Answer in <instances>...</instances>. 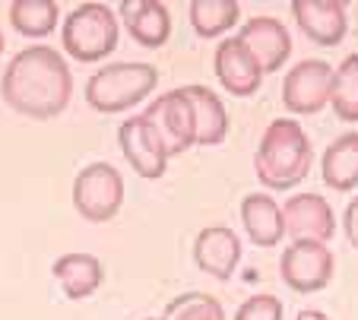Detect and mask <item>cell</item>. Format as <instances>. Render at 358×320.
<instances>
[{
  "mask_svg": "<svg viewBox=\"0 0 358 320\" xmlns=\"http://www.w3.org/2000/svg\"><path fill=\"white\" fill-rule=\"evenodd\" d=\"M0 96L13 111L35 121L64 115L73 99V73L67 57L51 45L22 48L3 70Z\"/></svg>",
  "mask_w": 358,
  "mask_h": 320,
  "instance_id": "6da1fadb",
  "label": "cell"
},
{
  "mask_svg": "<svg viewBox=\"0 0 358 320\" xmlns=\"http://www.w3.org/2000/svg\"><path fill=\"white\" fill-rule=\"evenodd\" d=\"M143 121L152 127V133L159 136L165 156L175 159L181 152H187L190 146H196V130H194V105H190L184 89H171L165 96L152 99L149 108L143 111Z\"/></svg>",
  "mask_w": 358,
  "mask_h": 320,
  "instance_id": "8992f818",
  "label": "cell"
},
{
  "mask_svg": "<svg viewBox=\"0 0 358 320\" xmlns=\"http://www.w3.org/2000/svg\"><path fill=\"white\" fill-rule=\"evenodd\" d=\"M159 86V70L143 61L108 64L86 82V102L99 115H121V111L140 105L152 89Z\"/></svg>",
  "mask_w": 358,
  "mask_h": 320,
  "instance_id": "3957f363",
  "label": "cell"
},
{
  "mask_svg": "<svg viewBox=\"0 0 358 320\" xmlns=\"http://www.w3.org/2000/svg\"><path fill=\"white\" fill-rule=\"evenodd\" d=\"M320 175L330 191L349 194L358 187V130L336 136L320 159Z\"/></svg>",
  "mask_w": 358,
  "mask_h": 320,
  "instance_id": "ac0fdd59",
  "label": "cell"
},
{
  "mask_svg": "<svg viewBox=\"0 0 358 320\" xmlns=\"http://www.w3.org/2000/svg\"><path fill=\"white\" fill-rule=\"evenodd\" d=\"M57 16H61V10L55 0H13L10 3V22L26 38L51 35L57 26Z\"/></svg>",
  "mask_w": 358,
  "mask_h": 320,
  "instance_id": "44dd1931",
  "label": "cell"
},
{
  "mask_svg": "<svg viewBox=\"0 0 358 320\" xmlns=\"http://www.w3.org/2000/svg\"><path fill=\"white\" fill-rule=\"evenodd\" d=\"M213 67H216V76H219V82H222V89L235 99H250L260 89V82H264V73H260L257 61L250 57V51L244 48L238 38L219 41Z\"/></svg>",
  "mask_w": 358,
  "mask_h": 320,
  "instance_id": "4fadbf2b",
  "label": "cell"
},
{
  "mask_svg": "<svg viewBox=\"0 0 358 320\" xmlns=\"http://www.w3.org/2000/svg\"><path fill=\"white\" fill-rule=\"evenodd\" d=\"M241 222L248 238L257 247H276L285 238L282 206L270 194H248L241 200Z\"/></svg>",
  "mask_w": 358,
  "mask_h": 320,
  "instance_id": "e0dca14e",
  "label": "cell"
},
{
  "mask_svg": "<svg viewBox=\"0 0 358 320\" xmlns=\"http://www.w3.org/2000/svg\"><path fill=\"white\" fill-rule=\"evenodd\" d=\"M314 162L311 140L304 127L292 117H276L260 136V146L254 152V175L270 191H292L301 184Z\"/></svg>",
  "mask_w": 358,
  "mask_h": 320,
  "instance_id": "7a4b0ae2",
  "label": "cell"
},
{
  "mask_svg": "<svg viewBox=\"0 0 358 320\" xmlns=\"http://www.w3.org/2000/svg\"><path fill=\"white\" fill-rule=\"evenodd\" d=\"M330 86L333 67L327 61H298L282 80V105L292 115H317L330 105Z\"/></svg>",
  "mask_w": 358,
  "mask_h": 320,
  "instance_id": "ba28073f",
  "label": "cell"
},
{
  "mask_svg": "<svg viewBox=\"0 0 358 320\" xmlns=\"http://www.w3.org/2000/svg\"><path fill=\"white\" fill-rule=\"evenodd\" d=\"M235 320H282V301L270 292L254 295L235 311Z\"/></svg>",
  "mask_w": 358,
  "mask_h": 320,
  "instance_id": "cb8c5ba5",
  "label": "cell"
},
{
  "mask_svg": "<svg viewBox=\"0 0 358 320\" xmlns=\"http://www.w3.org/2000/svg\"><path fill=\"white\" fill-rule=\"evenodd\" d=\"M117 10L127 35L143 48H162L171 38V13L162 0H124Z\"/></svg>",
  "mask_w": 358,
  "mask_h": 320,
  "instance_id": "9a60e30c",
  "label": "cell"
},
{
  "mask_svg": "<svg viewBox=\"0 0 358 320\" xmlns=\"http://www.w3.org/2000/svg\"><path fill=\"white\" fill-rule=\"evenodd\" d=\"M295 320H330V317H327L324 311H301Z\"/></svg>",
  "mask_w": 358,
  "mask_h": 320,
  "instance_id": "484cf974",
  "label": "cell"
},
{
  "mask_svg": "<svg viewBox=\"0 0 358 320\" xmlns=\"http://www.w3.org/2000/svg\"><path fill=\"white\" fill-rule=\"evenodd\" d=\"M0 54H3V32H0Z\"/></svg>",
  "mask_w": 358,
  "mask_h": 320,
  "instance_id": "4316f807",
  "label": "cell"
},
{
  "mask_svg": "<svg viewBox=\"0 0 358 320\" xmlns=\"http://www.w3.org/2000/svg\"><path fill=\"white\" fill-rule=\"evenodd\" d=\"M330 105H333L339 121L358 124V54H349L336 70H333Z\"/></svg>",
  "mask_w": 358,
  "mask_h": 320,
  "instance_id": "7402d4cb",
  "label": "cell"
},
{
  "mask_svg": "<svg viewBox=\"0 0 358 320\" xmlns=\"http://www.w3.org/2000/svg\"><path fill=\"white\" fill-rule=\"evenodd\" d=\"M61 38L73 61L95 64L117 48L121 22H117L115 10L108 3H80L64 22Z\"/></svg>",
  "mask_w": 358,
  "mask_h": 320,
  "instance_id": "277c9868",
  "label": "cell"
},
{
  "mask_svg": "<svg viewBox=\"0 0 358 320\" xmlns=\"http://www.w3.org/2000/svg\"><path fill=\"white\" fill-rule=\"evenodd\" d=\"M146 320H165V317H146Z\"/></svg>",
  "mask_w": 358,
  "mask_h": 320,
  "instance_id": "83f0119b",
  "label": "cell"
},
{
  "mask_svg": "<svg viewBox=\"0 0 358 320\" xmlns=\"http://www.w3.org/2000/svg\"><path fill=\"white\" fill-rule=\"evenodd\" d=\"M282 222H285V235L292 241L327 245L336 235L333 206L320 194H295V197H289L282 206Z\"/></svg>",
  "mask_w": 358,
  "mask_h": 320,
  "instance_id": "9c48e42d",
  "label": "cell"
},
{
  "mask_svg": "<svg viewBox=\"0 0 358 320\" xmlns=\"http://www.w3.org/2000/svg\"><path fill=\"white\" fill-rule=\"evenodd\" d=\"M235 38L250 51V57L257 61V67L264 76L279 73L292 54L289 29H285L279 20H273V16H254V20H248Z\"/></svg>",
  "mask_w": 358,
  "mask_h": 320,
  "instance_id": "30bf717a",
  "label": "cell"
},
{
  "mask_svg": "<svg viewBox=\"0 0 358 320\" xmlns=\"http://www.w3.org/2000/svg\"><path fill=\"white\" fill-rule=\"evenodd\" d=\"M55 279L70 301H83L99 292L101 279H105V266L95 254L73 251L55 260Z\"/></svg>",
  "mask_w": 358,
  "mask_h": 320,
  "instance_id": "2e32d148",
  "label": "cell"
},
{
  "mask_svg": "<svg viewBox=\"0 0 358 320\" xmlns=\"http://www.w3.org/2000/svg\"><path fill=\"white\" fill-rule=\"evenodd\" d=\"M194 260L206 276L229 279V276H235L238 263H241V241L229 225H210V228H203L196 235Z\"/></svg>",
  "mask_w": 358,
  "mask_h": 320,
  "instance_id": "5bb4252c",
  "label": "cell"
},
{
  "mask_svg": "<svg viewBox=\"0 0 358 320\" xmlns=\"http://www.w3.org/2000/svg\"><path fill=\"white\" fill-rule=\"evenodd\" d=\"M190 105H194V130L196 146H219L229 136V111L222 99L206 86H184Z\"/></svg>",
  "mask_w": 358,
  "mask_h": 320,
  "instance_id": "d6986e66",
  "label": "cell"
},
{
  "mask_svg": "<svg viewBox=\"0 0 358 320\" xmlns=\"http://www.w3.org/2000/svg\"><path fill=\"white\" fill-rule=\"evenodd\" d=\"M117 143H121V152L130 162V168H134L140 177L156 181V177L165 175V168H169V156H165L159 136L152 133V127L143 121V115L127 117V121L117 127Z\"/></svg>",
  "mask_w": 358,
  "mask_h": 320,
  "instance_id": "8fae6325",
  "label": "cell"
},
{
  "mask_svg": "<svg viewBox=\"0 0 358 320\" xmlns=\"http://www.w3.org/2000/svg\"><path fill=\"white\" fill-rule=\"evenodd\" d=\"M165 320H225V307L206 292H184L169 301Z\"/></svg>",
  "mask_w": 358,
  "mask_h": 320,
  "instance_id": "603a6c76",
  "label": "cell"
},
{
  "mask_svg": "<svg viewBox=\"0 0 358 320\" xmlns=\"http://www.w3.org/2000/svg\"><path fill=\"white\" fill-rule=\"evenodd\" d=\"M187 13L200 38H222L241 16V3L238 0H194Z\"/></svg>",
  "mask_w": 358,
  "mask_h": 320,
  "instance_id": "ffe728a7",
  "label": "cell"
},
{
  "mask_svg": "<svg viewBox=\"0 0 358 320\" xmlns=\"http://www.w3.org/2000/svg\"><path fill=\"white\" fill-rule=\"evenodd\" d=\"M298 29L320 48H336L349 32L345 0H295L292 3Z\"/></svg>",
  "mask_w": 358,
  "mask_h": 320,
  "instance_id": "7c38bea8",
  "label": "cell"
},
{
  "mask_svg": "<svg viewBox=\"0 0 358 320\" xmlns=\"http://www.w3.org/2000/svg\"><path fill=\"white\" fill-rule=\"evenodd\" d=\"M343 225H345V238H349V245L358 251V197L352 200L349 206H345V216H343Z\"/></svg>",
  "mask_w": 358,
  "mask_h": 320,
  "instance_id": "d4e9b609",
  "label": "cell"
},
{
  "mask_svg": "<svg viewBox=\"0 0 358 320\" xmlns=\"http://www.w3.org/2000/svg\"><path fill=\"white\" fill-rule=\"evenodd\" d=\"M73 206L86 222H108L124 206V175L108 162H92L73 181Z\"/></svg>",
  "mask_w": 358,
  "mask_h": 320,
  "instance_id": "5b68a950",
  "label": "cell"
},
{
  "mask_svg": "<svg viewBox=\"0 0 358 320\" xmlns=\"http://www.w3.org/2000/svg\"><path fill=\"white\" fill-rule=\"evenodd\" d=\"M333 270H336V257L327 245H314V241H292L282 251L279 260V272L282 282L292 292H320L330 286Z\"/></svg>",
  "mask_w": 358,
  "mask_h": 320,
  "instance_id": "52a82bcc",
  "label": "cell"
}]
</instances>
